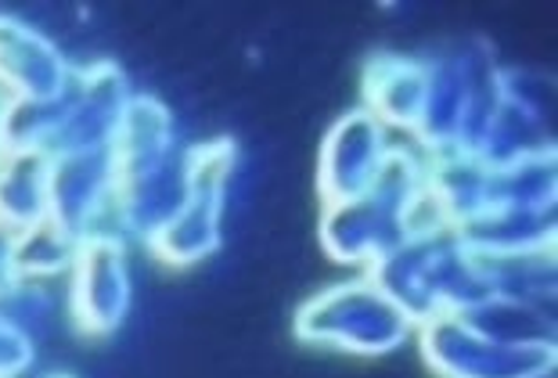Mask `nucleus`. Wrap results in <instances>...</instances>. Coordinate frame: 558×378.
Here are the masks:
<instances>
[{
    "instance_id": "nucleus-3",
    "label": "nucleus",
    "mask_w": 558,
    "mask_h": 378,
    "mask_svg": "<svg viewBox=\"0 0 558 378\" xmlns=\"http://www.w3.org/2000/svg\"><path fill=\"white\" fill-rule=\"evenodd\" d=\"M234 170H239V141L234 137H213L187 148V203L148 242L159 264L184 270L220 249L223 209H228Z\"/></svg>"
},
{
    "instance_id": "nucleus-8",
    "label": "nucleus",
    "mask_w": 558,
    "mask_h": 378,
    "mask_svg": "<svg viewBox=\"0 0 558 378\" xmlns=\"http://www.w3.org/2000/svg\"><path fill=\"white\" fill-rule=\"evenodd\" d=\"M320 249L339 267H361L367 270L375 259H383L389 249L403 242L400 217L375 195L347 198V203L320 206L317 223Z\"/></svg>"
},
{
    "instance_id": "nucleus-9",
    "label": "nucleus",
    "mask_w": 558,
    "mask_h": 378,
    "mask_svg": "<svg viewBox=\"0 0 558 378\" xmlns=\"http://www.w3.org/2000/svg\"><path fill=\"white\" fill-rule=\"evenodd\" d=\"M76 65L65 62L54 40L15 15H0V84L15 101H47L58 98Z\"/></svg>"
},
{
    "instance_id": "nucleus-22",
    "label": "nucleus",
    "mask_w": 558,
    "mask_h": 378,
    "mask_svg": "<svg viewBox=\"0 0 558 378\" xmlns=\"http://www.w3.org/2000/svg\"><path fill=\"white\" fill-rule=\"evenodd\" d=\"M73 234L54 228L51 220H40L33 228L15 234V249H11V270H15V289L19 285H40L47 278H65L76 256Z\"/></svg>"
},
{
    "instance_id": "nucleus-4",
    "label": "nucleus",
    "mask_w": 558,
    "mask_h": 378,
    "mask_svg": "<svg viewBox=\"0 0 558 378\" xmlns=\"http://www.w3.org/2000/svg\"><path fill=\"white\" fill-rule=\"evenodd\" d=\"M414 342L436 378H551L558 368V346H505L454 314L418 325Z\"/></svg>"
},
{
    "instance_id": "nucleus-21",
    "label": "nucleus",
    "mask_w": 558,
    "mask_h": 378,
    "mask_svg": "<svg viewBox=\"0 0 558 378\" xmlns=\"http://www.w3.org/2000/svg\"><path fill=\"white\" fill-rule=\"evenodd\" d=\"M40 220H47V156L8 151L0 159V223L19 234Z\"/></svg>"
},
{
    "instance_id": "nucleus-6",
    "label": "nucleus",
    "mask_w": 558,
    "mask_h": 378,
    "mask_svg": "<svg viewBox=\"0 0 558 378\" xmlns=\"http://www.w3.org/2000/svg\"><path fill=\"white\" fill-rule=\"evenodd\" d=\"M389 145H393V134L375 115H367L361 105L342 112L328 126V134L320 137V151H317L320 206L367 195V187L375 184V176L389 156Z\"/></svg>"
},
{
    "instance_id": "nucleus-19",
    "label": "nucleus",
    "mask_w": 558,
    "mask_h": 378,
    "mask_svg": "<svg viewBox=\"0 0 558 378\" xmlns=\"http://www.w3.org/2000/svg\"><path fill=\"white\" fill-rule=\"evenodd\" d=\"M490 206L533 212L558 209V151H544V156L494 167L490 192H486V209Z\"/></svg>"
},
{
    "instance_id": "nucleus-12",
    "label": "nucleus",
    "mask_w": 558,
    "mask_h": 378,
    "mask_svg": "<svg viewBox=\"0 0 558 378\" xmlns=\"http://www.w3.org/2000/svg\"><path fill=\"white\" fill-rule=\"evenodd\" d=\"M130 98H134V90H130L123 69L116 62H94L87 69H80V94H76L73 115L65 120L51 156H62V151L109 148V141L116 134V126H120V115Z\"/></svg>"
},
{
    "instance_id": "nucleus-15",
    "label": "nucleus",
    "mask_w": 558,
    "mask_h": 378,
    "mask_svg": "<svg viewBox=\"0 0 558 378\" xmlns=\"http://www.w3.org/2000/svg\"><path fill=\"white\" fill-rule=\"evenodd\" d=\"M461 317L483 339L505 346H558V310L555 303H530L512 295H483L465 306Z\"/></svg>"
},
{
    "instance_id": "nucleus-24",
    "label": "nucleus",
    "mask_w": 558,
    "mask_h": 378,
    "mask_svg": "<svg viewBox=\"0 0 558 378\" xmlns=\"http://www.w3.org/2000/svg\"><path fill=\"white\" fill-rule=\"evenodd\" d=\"M11 249H15V231L0 223V300L15 292V270H11Z\"/></svg>"
},
{
    "instance_id": "nucleus-11",
    "label": "nucleus",
    "mask_w": 558,
    "mask_h": 378,
    "mask_svg": "<svg viewBox=\"0 0 558 378\" xmlns=\"http://www.w3.org/2000/svg\"><path fill=\"white\" fill-rule=\"evenodd\" d=\"M429 62L403 54H375L361 73V109L375 115L393 137H411L422 123Z\"/></svg>"
},
{
    "instance_id": "nucleus-20",
    "label": "nucleus",
    "mask_w": 558,
    "mask_h": 378,
    "mask_svg": "<svg viewBox=\"0 0 558 378\" xmlns=\"http://www.w3.org/2000/svg\"><path fill=\"white\" fill-rule=\"evenodd\" d=\"M544 151H558L555 148V134H551V120L544 115L519 109V105L505 101L497 105L494 123L486 130L483 145L476 151V159L486 167H508V162L530 159V156H544Z\"/></svg>"
},
{
    "instance_id": "nucleus-26",
    "label": "nucleus",
    "mask_w": 558,
    "mask_h": 378,
    "mask_svg": "<svg viewBox=\"0 0 558 378\" xmlns=\"http://www.w3.org/2000/svg\"><path fill=\"white\" fill-rule=\"evenodd\" d=\"M47 378H76V375H69V371H58V375H47Z\"/></svg>"
},
{
    "instance_id": "nucleus-1",
    "label": "nucleus",
    "mask_w": 558,
    "mask_h": 378,
    "mask_svg": "<svg viewBox=\"0 0 558 378\" xmlns=\"http://www.w3.org/2000/svg\"><path fill=\"white\" fill-rule=\"evenodd\" d=\"M364 278L418 328L439 314H461L483 300V285L472 259L458 245L454 231L436 239H411L389 249L364 270Z\"/></svg>"
},
{
    "instance_id": "nucleus-23",
    "label": "nucleus",
    "mask_w": 558,
    "mask_h": 378,
    "mask_svg": "<svg viewBox=\"0 0 558 378\" xmlns=\"http://www.w3.org/2000/svg\"><path fill=\"white\" fill-rule=\"evenodd\" d=\"M37 346L33 336L26 332V325L15 321L8 310H0V378H19L33 368Z\"/></svg>"
},
{
    "instance_id": "nucleus-10",
    "label": "nucleus",
    "mask_w": 558,
    "mask_h": 378,
    "mask_svg": "<svg viewBox=\"0 0 558 378\" xmlns=\"http://www.w3.org/2000/svg\"><path fill=\"white\" fill-rule=\"evenodd\" d=\"M187 203V148L177 145L159 167L116 184L112 212L126 234L151 242Z\"/></svg>"
},
{
    "instance_id": "nucleus-2",
    "label": "nucleus",
    "mask_w": 558,
    "mask_h": 378,
    "mask_svg": "<svg viewBox=\"0 0 558 378\" xmlns=\"http://www.w3.org/2000/svg\"><path fill=\"white\" fill-rule=\"evenodd\" d=\"M292 336L350 357H386L414 336V325L364 275L314 292L292 314Z\"/></svg>"
},
{
    "instance_id": "nucleus-5",
    "label": "nucleus",
    "mask_w": 558,
    "mask_h": 378,
    "mask_svg": "<svg viewBox=\"0 0 558 378\" xmlns=\"http://www.w3.org/2000/svg\"><path fill=\"white\" fill-rule=\"evenodd\" d=\"M130 303H134V278H130V253L123 234L90 231L76 242L73 267H69V317L83 336L105 339L120 332Z\"/></svg>"
},
{
    "instance_id": "nucleus-7",
    "label": "nucleus",
    "mask_w": 558,
    "mask_h": 378,
    "mask_svg": "<svg viewBox=\"0 0 558 378\" xmlns=\"http://www.w3.org/2000/svg\"><path fill=\"white\" fill-rule=\"evenodd\" d=\"M116 170L109 148L62 151L47 159V220L73 239L98 231V220L112 209Z\"/></svg>"
},
{
    "instance_id": "nucleus-13",
    "label": "nucleus",
    "mask_w": 558,
    "mask_h": 378,
    "mask_svg": "<svg viewBox=\"0 0 558 378\" xmlns=\"http://www.w3.org/2000/svg\"><path fill=\"white\" fill-rule=\"evenodd\" d=\"M181 145L173 130V112L151 94H134L120 115V126L109 141V156L116 170V184L137 176L170 156Z\"/></svg>"
},
{
    "instance_id": "nucleus-14",
    "label": "nucleus",
    "mask_w": 558,
    "mask_h": 378,
    "mask_svg": "<svg viewBox=\"0 0 558 378\" xmlns=\"http://www.w3.org/2000/svg\"><path fill=\"white\" fill-rule=\"evenodd\" d=\"M458 245L469 256H505L526 253L541 245L558 242V209L533 212V209H480L476 217L461 220L454 228Z\"/></svg>"
},
{
    "instance_id": "nucleus-18",
    "label": "nucleus",
    "mask_w": 558,
    "mask_h": 378,
    "mask_svg": "<svg viewBox=\"0 0 558 378\" xmlns=\"http://www.w3.org/2000/svg\"><path fill=\"white\" fill-rule=\"evenodd\" d=\"M425 184L447 209L450 223L476 217L486 209V192H490V167L465 151H436L425 162Z\"/></svg>"
},
{
    "instance_id": "nucleus-17",
    "label": "nucleus",
    "mask_w": 558,
    "mask_h": 378,
    "mask_svg": "<svg viewBox=\"0 0 558 378\" xmlns=\"http://www.w3.org/2000/svg\"><path fill=\"white\" fill-rule=\"evenodd\" d=\"M469 256V253H465ZM486 295H512L530 303L558 300V253L555 245L505 256H469Z\"/></svg>"
},
{
    "instance_id": "nucleus-25",
    "label": "nucleus",
    "mask_w": 558,
    "mask_h": 378,
    "mask_svg": "<svg viewBox=\"0 0 558 378\" xmlns=\"http://www.w3.org/2000/svg\"><path fill=\"white\" fill-rule=\"evenodd\" d=\"M11 101H15V98H11V94L4 90V84H0V120H4V112L11 109Z\"/></svg>"
},
{
    "instance_id": "nucleus-16",
    "label": "nucleus",
    "mask_w": 558,
    "mask_h": 378,
    "mask_svg": "<svg viewBox=\"0 0 558 378\" xmlns=\"http://www.w3.org/2000/svg\"><path fill=\"white\" fill-rule=\"evenodd\" d=\"M469 80H472V47L461 54L429 62V90H425L422 123L414 130V145L422 151L436 156V151L454 148L461 112H465V98H469Z\"/></svg>"
}]
</instances>
